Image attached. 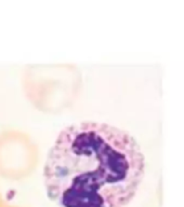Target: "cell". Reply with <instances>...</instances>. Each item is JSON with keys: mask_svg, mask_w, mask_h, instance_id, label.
Returning <instances> with one entry per match:
<instances>
[{"mask_svg": "<svg viewBox=\"0 0 184 207\" xmlns=\"http://www.w3.org/2000/svg\"><path fill=\"white\" fill-rule=\"evenodd\" d=\"M145 172L140 145L128 132L84 121L62 130L48 153L44 186L62 207H124Z\"/></svg>", "mask_w": 184, "mask_h": 207, "instance_id": "cell-1", "label": "cell"}, {"mask_svg": "<svg viewBox=\"0 0 184 207\" xmlns=\"http://www.w3.org/2000/svg\"><path fill=\"white\" fill-rule=\"evenodd\" d=\"M23 88L36 108L56 113L68 108L78 97L81 75L69 64L33 65L25 69Z\"/></svg>", "mask_w": 184, "mask_h": 207, "instance_id": "cell-2", "label": "cell"}, {"mask_svg": "<svg viewBox=\"0 0 184 207\" xmlns=\"http://www.w3.org/2000/svg\"><path fill=\"white\" fill-rule=\"evenodd\" d=\"M38 163L37 145L20 131L0 133V176L21 180L33 174Z\"/></svg>", "mask_w": 184, "mask_h": 207, "instance_id": "cell-3", "label": "cell"}, {"mask_svg": "<svg viewBox=\"0 0 184 207\" xmlns=\"http://www.w3.org/2000/svg\"><path fill=\"white\" fill-rule=\"evenodd\" d=\"M0 207H15V206H8V205H6L5 203H2V204L0 205Z\"/></svg>", "mask_w": 184, "mask_h": 207, "instance_id": "cell-4", "label": "cell"}, {"mask_svg": "<svg viewBox=\"0 0 184 207\" xmlns=\"http://www.w3.org/2000/svg\"><path fill=\"white\" fill-rule=\"evenodd\" d=\"M2 203H3V202H2V200H1V196H0V205L2 204Z\"/></svg>", "mask_w": 184, "mask_h": 207, "instance_id": "cell-5", "label": "cell"}]
</instances>
